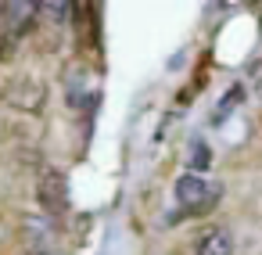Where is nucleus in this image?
<instances>
[{
	"mask_svg": "<svg viewBox=\"0 0 262 255\" xmlns=\"http://www.w3.org/2000/svg\"><path fill=\"white\" fill-rule=\"evenodd\" d=\"M230 251H233V241H230V233L223 226H212L198 241V255H230Z\"/></svg>",
	"mask_w": 262,
	"mask_h": 255,
	"instance_id": "obj_3",
	"label": "nucleus"
},
{
	"mask_svg": "<svg viewBox=\"0 0 262 255\" xmlns=\"http://www.w3.org/2000/svg\"><path fill=\"white\" fill-rule=\"evenodd\" d=\"M241 101H244V87H241V83H233V87L226 90V97L219 101V108H215V115H212V122H223V119L230 115V108H237Z\"/></svg>",
	"mask_w": 262,
	"mask_h": 255,
	"instance_id": "obj_4",
	"label": "nucleus"
},
{
	"mask_svg": "<svg viewBox=\"0 0 262 255\" xmlns=\"http://www.w3.org/2000/svg\"><path fill=\"white\" fill-rule=\"evenodd\" d=\"M223 198V187L201 176H180L176 180V201L183 208V216H205L215 201Z\"/></svg>",
	"mask_w": 262,
	"mask_h": 255,
	"instance_id": "obj_1",
	"label": "nucleus"
},
{
	"mask_svg": "<svg viewBox=\"0 0 262 255\" xmlns=\"http://www.w3.org/2000/svg\"><path fill=\"white\" fill-rule=\"evenodd\" d=\"M36 194H40V205H43L47 212H54V216H61V212L69 208V183H65V176H61L58 169H43Z\"/></svg>",
	"mask_w": 262,
	"mask_h": 255,
	"instance_id": "obj_2",
	"label": "nucleus"
},
{
	"mask_svg": "<svg viewBox=\"0 0 262 255\" xmlns=\"http://www.w3.org/2000/svg\"><path fill=\"white\" fill-rule=\"evenodd\" d=\"M190 165H194V169H208V165H212V155H208L205 140H194V144H190Z\"/></svg>",
	"mask_w": 262,
	"mask_h": 255,
	"instance_id": "obj_5",
	"label": "nucleus"
}]
</instances>
